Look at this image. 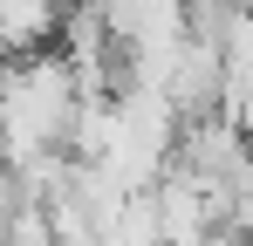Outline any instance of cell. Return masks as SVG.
I'll return each instance as SVG.
<instances>
[{"label": "cell", "instance_id": "6da1fadb", "mask_svg": "<svg viewBox=\"0 0 253 246\" xmlns=\"http://www.w3.org/2000/svg\"><path fill=\"white\" fill-rule=\"evenodd\" d=\"M62 28V0H0V55L48 48Z\"/></svg>", "mask_w": 253, "mask_h": 246}]
</instances>
